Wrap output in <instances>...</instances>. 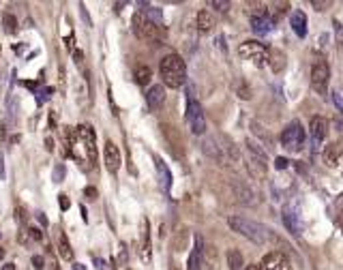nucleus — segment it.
I'll use <instances>...</instances> for the list:
<instances>
[{
	"label": "nucleus",
	"mask_w": 343,
	"mask_h": 270,
	"mask_svg": "<svg viewBox=\"0 0 343 270\" xmlns=\"http://www.w3.org/2000/svg\"><path fill=\"white\" fill-rule=\"evenodd\" d=\"M228 264H230V270H245V268H242V266H245V259H242L240 251H236V249L230 251V253H228Z\"/></svg>",
	"instance_id": "nucleus-23"
},
{
	"label": "nucleus",
	"mask_w": 343,
	"mask_h": 270,
	"mask_svg": "<svg viewBox=\"0 0 343 270\" xmlns=\"http://www.w3.org/2000/svg\"><path fill=\"white\" fill-rule=\"evenodd\" d=\"M150 77H152V71H150V67H146V65H140L138 69H135V82H138L140 86H146V84L150 82Z\"/></svg>",
	"instance_id": "nucleus-22"
},
{
	"label": "nucleus",
	"mask_w": 343,
	"mask_h": 270,
	"mask_svg": "<svg viewBox=\"0 0 343 270\" xmlns=\"http://www.w3.org/2000/svg\"><path fill=\"white\" fill-rule=\"evenodd\" d=\"M332 103H335V105H337V110L343 114V97H341L339 93H335V95H332Z\"/></svg>",
	"instance_id": "nucleus-33"
},
{
	"label": "nucleus",
	"mask_w": 343,
	"mask_h": 270,
	"mask_svg": "<svg viewBox=\"0 0 343 270\" xmlns=\"http://www.w3.org/2000/svg\"><path fill=\"white\" fill-rule=\"evenodd\" d=\"M275 167H277V169H285V167H287V159H283V157H277V161H275Z\"/></svg>",
	"instance_id": "nucleus-36"
},
{
	"label": "nucleus",
	"mask_w": 343,
	"mask_h": 270,
	"mask_svg": "<svg viewBox=\"0 0 343 270\" xmlns=\"http://www.w3.org/2000/svg\"><path fill=\"white\" fill-rule=\"evenodd\" d=\"M260 270H294V268H292L290 257L285 253L273 251V253L264 255V259H262V264H260Z\"/></svg>",
	"instance_id": "nucleus-9"
},
{
	"label": "nucleus",
	"mask_w": 343,
	"mask_h": 270,
	"mask_svg": "<svg viewBox=\"0 0 343 270\" xmlns=\"http://www.w3.org/2000/svg\"><path fill=\"white\" fill-rule=\"evenodd\" d=\"M210 7H212V9H217V11H228L230 3H221V0H212V3H210Z\"/></svg>",
	"instance_id": "nucleus-31"
},
{
	"label": "nucleus",
	"mask_w": 343,
	"mask_h": 270,
	"mask_svg": "<svg viewBox=\"0 0 343 270\" xmlns=\"http://www.w3.org/2000/svg\"><path fill=\"white\" fill-rule=\"evenodd\" d=\"M84 195L88 197V200H97V189H95V187H86V189H84Z\"/></svg>",
	"instance_id": "nucleus-34"
},
{
	"label": "nucleus",
	"mask_w": 343,
	"mask_h": 270,
	"mask_svg": "<svg viewBox=\"0 0 343 270\" xmlns=\"http://www.w3.org/2000/svg\"><path fill=\"white\" fill-rule=\"evenodd\" d=\"M133 32L142 41H157L165 37V28L155 20H150L146 13H135L133 15Z\"/></svg>",
	"instance_id": "nucleus-3"
},
{
	"label": "nucleus",
	"mask_w": 343,
	"mask_h": 270,
	"mask_svg": "<svg viewBox=\"0 0 343 270\" xmlns=\"http://www.w3.org/2000/svg\"><path fill=\"white\" fill-rule=\"evenodd\" d=\"M75 270H84V268H82V264H75Z\"/></svg>",
	"instance_id": "nucleus-41"
},
{
	"label": "nucleus",
	"mask_w": 343,
	"mask_h": 270,
	"mask_svg": "<svg viewBox=\"0 0 343 270\" xmlns=\"http://www.w3.org/2000/svg\"><path fill=\"white\" fill-rule=\"evenodd\" d=\"M290 24H292V30L296 37H301V39L307 37V15L303 11H294L290 17Z\"/></svg>",
	"instance_id": "nucleus-17"
},
{
	"label": "nucleus",
	"mask_w": 343,
	"mask_h": 270,
	"mask_svg": "<svg viewBox=\"0 0 343 270\" xmlns=\"http://www.w3.org/2000/svg\"><path fill=\"white\" fill-rule=\"evenodd\" d=\"M281 146L287 152H298L305 146V129L298 120L290 122L281 133Z\"/></svg>",
	"instance_id": "nucleus-4"
},
{
	"label": "nucleus",
	"mask_w": 343,
	"mask_h": 270,
	"mask_svg": "<svg viewBox=\"0 0 343 270\" xmlns=\"http://www.w3.org/2000/svg\"><path fill=\"white\" fill-rule=\"evenodd\" d=\"M146 103H148V107H150L152 112H157L159 107H163V103H165V88L161 86V84L152 86L146 93Z\"/></svg>",
	"instance_id": "nucleus-12"
},
{
	"label": "nucleus",
	"mask_w": 343,
	"mask_h": 270,
	"mask_svg": "<svg viewBox=\"0 0 343 270\" xmlns=\"http://www.w3.org/2000/svg\"><path fill=\"white\" fill-rule=\"evenodd\" d=\"M5 26H7V32H15V26H17L15 17L7 13V15H5Z\"/></svg>",
	"instance_id": "nucleus-29"
},
{
	"label": "nucleus",
	"mask_w": 343,
	"mask_h": 270,
	"mask_svg": "<svg viewBox=\"0 0 343 270\" xmlns=\"http://www.w3.org/2000/svg\"><path fill=\"white\" fill-rule=\"evenodd\" d=\"M15 219H22V221L26 219V214H24V208H17V210H15Z\"/></svg>",
	"instance_id": "nucleus-38"
},
{
	"label": "nucleus",
	"mask_w": 343,
	"mask_h": 270,
	"mask_svg": "<svg viewBox=\"0 0 343 270\" xmlns=\"http://www.w3.org/2000/svg\"><path fill=\"white\" fill-rule=\"evenodd\" d=\"M69 206H71V202H69V197H67V195H60V208H62V210H67V208H69Z\"/></svg>",
	"instance_id": "nucleus-37"
},
{
	"label": "nucleus",
	"mask_w": 343,
	"mask_h": 270,
	"mask_svg": "<svg viewBox=\"0 0 343 270\" xmlns=\"http://www.w3.org/2000/svg\"><path fill=\"white\" fill-rule=\"evenodd\" d=\"M212 26H215V17H212V13L210 11H200L197 13V17H195V28L200 30V32H210L212 30Z\"/></svg>",
	"instance_id": "nucleus-18"
},
{
	"label": "nucleus",
	"mask_w": 343,
	"mask_h": 270,
	"mask_svg": "<svg viewBox=\"0 0 343 270\" xmlns=\"http://www.w3.org/2000/svg\"><path fill=\"white\" fill-rule=\"evenodd\" d=\"M75 135H77V142H82L86 159L90 161V163H95V161H97V146H95V131H93V127H88V124H79V127L75 129Z\"/></svg>",
	"instance_id": "nucleus-8"
},
{
	"label": "nucleus",
	"mask_w": 343,
	"mask_h": 270,
	"mask_svg": "<svg viewBox=\"0 0 343 270\" xmlns=\"http://www.w3.org/2000/svg\"><path fill=\"white\" fill-rule=\"evenodd\" d=\"M273 26H275V20L268 17L266 13L251 17V28H253L255 34H268L270 30H273Z\"/></svg>",
	"instance_id": "nucleus-13"
},
{
	"label": "nucleus",
	"mask_w": 343,
	"mask_h": 270,
	"mask_svg": "<svg viewBox=\"0 0 343 270\" xmlns=\"http://www.w3.org/2000/svg\"><path fill=\"white\" fill-rule=\"evenodd\" d=\"M238 54H240V56L245 58V60H251L253 65L264 67V65H268V54H270V50H266L260 41H245V43L238 45Z\"/></svg>",
	"instance_id": "nucleus-5"
},
{
	"label": "nucleus",
	"mask_w": 343,
	"mask_h": 270,
	"mask_svg": "<svg viewBox=\"0 0 343 270\" xmlns=\"http://www.w3.org/2000/svg\"><path fill=\"white\" fill-rule=\"evenodd\" d=\"M341 155H343V140L328 144V146L324 148V155H322V157H324V163H326V165H337L339 159H341Z\"/></svg>",
	"instance_id": "nucleus-14"
},
{
	"label": "nucleus",
	"mask_w": 343,
	"mask_h": 270,
	"mask_svg": "<svg viewBox=\"0 0 343 270\" xmlns=\"http://www.w3.org/2000/svg\"><path fill=\"white\" fill-rule=\"evenodd\" d=\"M268 65L273 67V71L275 73H279L283 67H285V56L279 50H270V54H268Z\"/></svg>",
	"instance_id": "nucleus-20"
},
{
	"label": "nucleus",
	"mask_w": 343,
	"mask_h": 270,
	"mask_svg": "<svg viewBox=\"0 0 343 270\" xmlns=\"http://www.w3.org/2000/svg\"><path fill=\"white\" fill-rule=\"evenodd\" d=\"M245 270H260V266H251L249 264V266H245Z\"/></svg>",
	"instance_id": "nucleus-40"
},
{
	"label": "nucleus",
	"mask_w": 343,
	"mask_h": 270,
	"mask_svg": "<svg viewBox=\"0 0 343 270\" xmlns=\"http://www.w3.org/2000/svg\"><path fill=\"white\" fill-rule=\"evenodd\" d=\"M103 159H105V167L110 169L112 174L118 172V167L122 163V159H120V150L118 146L112 142V140H107L105 142V148H103Z\"/></svg>",
	"instance_id": "nucleus-10"
},
{
	"label": "nucleus",
	"mask_w": 343,
	"mask_h": 270,
	"mask_svg": "<svg viewBox=\"0 0 343 270\" xmlns=\"http://www.w3.org/2000/svg\"><path fill=\"white\" fill-rule=\"evenodd\" d=\"M202 238L195 236V247H193V253H191V259H189V270H200V264H202Z\"/></svg>",
	"instance_id": "nucleus-19"
},
{
	"label": "nucleus",
	"mask_w": 343,
	"mask_h": 270,
	"mask_svg": "<svg viewBox=\"0 0 343 270\" xmlns=\"http://www.w3.org/2000/svg\"><path fill=\"white\" fill-rule=\"evenodd\" d=\"M309 133L315 144H320L324 138L328 135V120L324 116H313L311 122H309Z\"/></svg>",
	"instance_id": "nucleus-11"
},
{
	"label": "nucleus",
	"mask_w": 343,
	"mask_h": 270,
	"mask_svg": "<svg viewBox=\"0 0 343 270\" xmlns=\"http://www.w3.org/2000/svg\"><path fill=\"white\" fill-rule=\"evenodd\" d=\"M228 225L234 232H238L240 236H245L251 242H255V245H264L266 238H268V230L264 228V225H260L251 219H245V217H230Z\"/></svg>",
	"instance_id": "nucleus-2"
},
{
	"label": "nucleus",
	"mask_w": 343,
	"mask_h": 270,
	"mask_svg": "<svg viewBox=\"0 0 343 270\" xmlns=\"http://www.w3.org/2000/svg\"><path fill=\"white\" fill-rule=\"evenodd\" d=\"M0 257H5V251H3V249H0Z\"/></svg>",
	"instance_id": "nucleus-42"
},
{
	"label": "nucleus",
	"mask_w": 343,
	"mask_h": 270,
	"mask_svg": "<svg viewBox=\"0 0 343 270\" xmlns=\"http://www.w3.org/2000/svg\"><path fill=\"white\" fill-rule=\"evenodd\" d=\"M17 242H20V245H30L32 242V238H30V232H28V228H22L20 232H17Z\"/></svg>",
	"instance_id": "nucleus-27"
},
{
	"label": "nucleus",
	"mask_w": 343,
	"mask_h": 270,
	"mask_svg": "<svg viewBox=\"0 0 343 270\" xmlns=\"http://www.w3.org/2000/svg\"><path fill=\"white\" fill-rule=\"evenodd\" d=\"M328 79H330V69L326 60H318L311 67V86L318 95H326L328 90Z\"/></svg>",
	"instance_id": "nucleus-6"
},
{
	"label": "nucleus",
	"mask_w": 343,
	"mask_h": 270,
	"mask_svg": "<svg viewBox=\"0 0 343 270\" xmlns=\"http://www.w3.org/2000/svg\"><path fill=\"white\" fill-rule=\"evenodd\" d=\"M311 5L315 7V11H326V9H328L332 3H330V0H313Z\"/></svg>",
	"instance_id": "nucleus-30"
},
{
	"label": "nucleus",
	"mask_w": 343,
	"mask_h": 270,
	"mask_svg": "<svg viewBox=\"0 0 343 270\" xmlns=\"http://www.w3.org/2000/svg\"><path fill=\"white\" fill-rule=\"evenodd\" d=\"M43 264H45V262H43L41 255H34V257H32V266H34V270H43Z\"/></svg>",
	"instance_id": "nucleus-35"
},
{
	"label": "nucleus",
	"mask_w": 343,
	"mask_h": 270,
	"mask_svg": "<svg viewBox=\"0 0 343 270\" xmlns=\"http://www.w3.org/2000/svg\"><path fill=\"white\" fill-rule=\"evenodd\" d=\"M187 120H189V127L195 135H202L206 131V118H204V112L200 103H195L193 97H189V103H187Z\"/></svg>",
	"instance_id": "nucleus-7"
},
{
	"label": "nucleus",
	"mask_w": 343,
	"mask_h": 270,
	"mask_svg": "<svg viewBox=\"0 0 343 270\" xmlns=\"http://www.w3.org/2000/svg\"><path fill=\"white\" fill-rule=\"evenodd\" d=\"M159 73L163 77V84L167 88H180L187 82V65L178 54H169V56L161 60Z\"/></svg>",
	"instance_id": "nucleus-1"
},
{
	"label": "nucleus",
	"mask_w": 343,
	"mask_h": 270,
	"mask_svg": "<svg viewBox=\"0 0 343 270\" xmlns=\"http://www.w3.org/2000/svg\"><path fill=\"white\" fill-rule=\"evenodd\" d=\"M202 150H204V155L206 157H210V159H215L219 165H225V155H223V150H221V146H217L215 144V140H204L202 142Z\"/></svg>",
	"instance_id": "nucleus-16"
},
{
	"label": "nucleus",
	"mask_w": 343,
	"mask_h": 270,
	"mask_svg": "<svg viewBox=\"0 0 343 270\" xmlns=\"http://www.w3.org/2000/svg\"><path fill=\"white\" fill-rule=\"evenodd\" d=\"M185 238H187V232H185V230L180 232V234H176L174 242H172V249H174V251H183V249H185Z\"/></svg>",
	"instance_id": "nucleus-26"
},
{
	"label": "nucleus",
	"mask_w": 343,
	"mask_h": 270,
	"mask_svg": "<svg viewBox=\"0 0 343 270\" xmlns=\"http://www.w3.org/2000/svg\"><path fill=\"white\" fill-rule=\"evenodd\" d=\"M298 217H301V214L296 212L292 206H285L283 212H281V219L285 223V228L290 230L292 234H301V221H298Z\"/></svg>",
	"instance_id": "nucleus-15"
},
{
	"label": "nucleus",
	"mask_w": 343,
	"mask_h": 270,
	"mask_svg": "<svg viewBox=\"0 0 343 270\" xmlns=\"http://www.w3.org/2000/svg\"><path fill=\"white\" fill-rule=\"evenodd\" d=\"M142 257L146 259H150V238H148V228H146V232H144V242H142Z\"/></svg>",
	"instance_id": "nucleus-25"
},
{
	"label": "nucleus",
	"mask_w": 343,
	"mask_h": 270,
	"mask_svg": "<svg viewBox=\"0 0 343 270\" xmlns=\"http://www.w3.org/2000/svg\"><path fill=\"white\" fill-rule=\"evenodd\" d=\"M58 253H60L62 259H67V262H71V259H73V249H71V245H69V240H67L65 234H60V238H58Z\"/></svg>",
	"instance_id": "nucleus-21"
},
{
	"label": "nucleus",
	"mask_w": 343,
	"mask_h": 270,
	"mask_svg": "<svg viewBox=\"0 0 343 270\" xmlns=\"http://www.w3.org/2000/svg\"><path fill=\"white\" fill-rule=\"evenodd\" d=\"M335 34H337V43L343 45V24L341 22H335Z\"/></svg>",
	"instance_id": "nucleus-32"
},
{
	"label": "nucleus",
	"mask_w": 343,
	"mask_h": 270,
	"mask_svg": "<svg viewBox=\"0 0 343 270\" xmlns=\"http://www.w3.org/2000/svg\"><path fill=\"white\" fill-rule=\"evenodd\" d=\"M3 270H15V264H5Z\"/></svg>",
	"instance_id": "nucleus-39"
},
{
	"label": "nucleus",
	"mask_w": 343,
	"mask_h": 270,
	"mask_svg": "<svg viewBox=\"0 0 343 270\" xmlns=\"http://www.w3.org/2000/svg\"><path fill=\"white\" fill-rule=\"evenodd\" d=\"M161 129H163V133L167 135V140H169V144H172V148H176V155H183V152L178 150V146H183V142H180V138L176 135L174 127H169V124H165V127H161Z\"/></svg>",
	"instance_id": "nucleus-24"
},
{
	"label": "nucleus",
	"mask_w": 343,
	"mask_h": 270,
	"mask_svg": "<svg viewBox=\"0 0 343 270\" xmlns=\"http://www.w3.org/2000/svg\"><path fill=\"white\" fill-rule=\"evenodd\" d=\"M28 232H30V238H32V242H39V240H43V232L37 228V225H28Z\"/></svg>",
	"instance_id": "nucleus-28"
}]
</instances>
